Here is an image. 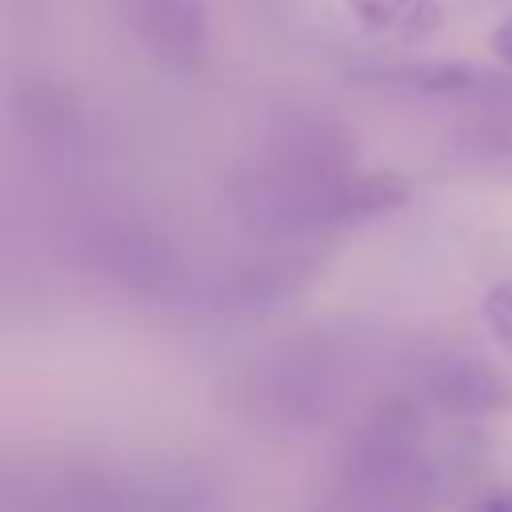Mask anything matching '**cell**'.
I'll return each mask as SVG.
<instances>
[{"instance_id": "7a4b0ae2", "label": "cell", "mask_w": 512, "mask_h": 512, "mask_svg": "<svg viewBox=\"0 0 512 512\" xmlns=\"http://www.w3.org/2000/svg\"><path fill=\"white\" fill-rule=\"evenodd\" d=\"M348 12L372 28V32H392V28H412L416 12L428 8V0H344Z\"/></svg>"}, {"instance_id": "5b68a950", "label": "cell", "mask_w": 512, "mask_h": 512, "mask_svg": "<svg viewBox=\"0 0 512 512\" xmlns=\"http://www.w3.org/2000/svg\"><path fill=\"white\" fill-rule=\"evenodd\" d=\"M476 512H512V488L496 492V496H492V500H484Z\"/></svg>"}, {"instance_id": "3957f363", "label": "cell", "mask_w": 512, "mask_h": 512, "mask_svg": "<svg viewBox=\"0 0 512 512\" xmlns=\"http://www.w3.org/2000/svg\"><path fill=\"white\" fill-rule=\"evenodd\" d=\"M484 324L504 356H512V280H500L484 292Z\"/></svg>"}, {"instance_id": "6da1fadb", "label": "cell", "mask_w": 512, "mask_h": 512, "mask_svg": "<svg viewBox=\"0 0 512 512\" xmlns=\"http://www.w3.org/2000/svg\"><path fill=\"white\" fill-rule=\"evenodd\" d=\"M140 20L148 32H156L160 44H180V48H192L200 32V12L192 0H144Z\"/></svg>"}, {"instance_id": "277c9868", "label": "cell", "mask_w": 512, "mask_h": 512, "mask_svg": "<svg viewBox=\"0 0 512 512\" xmlns=\"http://www.w3.org/2000/svg\"><path fill=\"white\" fill-rule=\"evenodd\" d=\"M492 48H496V56H500V60L512 68V16H508V20H504V24L492 32Z\"/></svg>"}]
</instances>
